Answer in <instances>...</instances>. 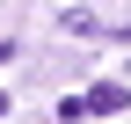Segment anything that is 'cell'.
<instances>
[{
    "label": "cell",
    "instance_id": "6da1fadb",
    "mask_svg": "<svg viewBox=\"0 0 131 124\" xmlns=\"http://www.w3.org/2000/svg\"><path fill=\"white\" fill-rule=\"evenodd\" d=\"M58 29H73V37H102V15H95V7H58Z\"/></svg>",
    "mask_w": 131,
    "mask_h": 124
},
{
    "label": "cell",
    "instance_id": "7a4b0ae2",
    "mask_svg": "<svg viewBox=\"0 0 131 124\" xmlns=\"http://www.w3.org/2000/svg\"><path fill=\"white\" fill-rule=\"evenodd\" d=\"M109 110H124V88H117V80L88 88V117H109Z\"/></svg>",
    "mask_w": 131,
    "mask_h": 124
},
{
    "label": "cell",
    "instance_id": "3957f363",
    "mask_svg": "<svg viewBox=\"0 0 131 124\" xmlns=\"http://www.w3.org/2000/svg\"><path fill=\"white\" fill-rule=\"evenodd\" d=\"M0 117H7V88H0Z\"/></svg>",
    "mask_w": 131,
    "mask_h": 124
}]
</instances>
